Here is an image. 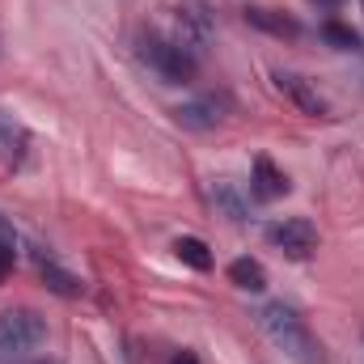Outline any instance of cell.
<instances>
[{
	"mask_svg": "<svg viewBox=\"0 0 364 364\" xmlns=\"http://www.w3.org/2000/svg\"><path fill=\"white\" fill-rule=\"evenodd\" d=\"M259 326L267 331V339H272L292 364H322V348H318V339L309 335L305 318H301L292 305H284V301L263 305V309H259Z\"/></svg>",
	"mask_w": 364,
	"mask_h": 364,
	"instance_id": "6da1fadb",
	"label": "cell"
},
{
	"mask_svg": "<svg viewBox=\"0 0 364 364\" xmlns=\"http://www.w3.org/2000/svg\"><path fill=\"white\" fill-rule=\"evenodd\" d=\"M43 339H47V318L38 309H26V305L0 309V360L34 352Z\"/></svg>",
	"mask_w": 364,
	"mask_h": 364,
	"instance_id": "7a4b0ae2",
	"label": "cell"
},
{
	"mask_svg": "<svg viewBox=\"0 0 364 364\" xmlns=\"http://www.w3.org/2000/svg\"><path fill=\"white\" fill-rule=\"evenodd\" d=\"M140 55L149 60V68H157L166 81H191L195 77V55L174 43V38H161V34H144L140 38Z\"/></svg>",
	"mask_w": 364,
	"mask_h": 364,
	"instance_id": "3957f363",
	"label": "cell"
},
{
	"mask_svg": "<svg viewBox=\"0 0 364 364\" xmlns=\"http://www.w3.org/2000/svg\"><path fill=\"white\" fill-rule=\"evenodd\" d=\"M174 26H178V38L174 43H182L191 55H199L212 43V34H216V13H212L208 0H178Z\"/></svg>",
	"mask_w": 364,
	"mask_h": 364,
	"instance_id": "277c9868",
	"label": "cell"
},
{
	"mask_svg": "<svg viewBox=\"0 0 364 364\" xmlns=\"http://www.w3.org/2000/svg\"><path fill=\"white\" fill-rule=\"evenodd\" d=\"M267 242H272L279 255H288V259H309L322 237H318V225L314 220L288 216V220H272L267 225Z\"/></svg>",
	"mask_w": 364,
	"mask_h": 364,
	"instance_id": "5b68a950",
	"label": "cell"
},
{
	"mask_svg": "<svg viewBox=\"0 0 364 364\" xmlns=\"http://www.w3.org/2000/svg\"><path fill=\"white\" fill-rule=\"evenodd\" d=\"M225 114H229V102L212 97V93L191 97V102H182L178 110H174V119H178L182 127H191V132H212V127L225 123Z\"/></svg>",
	"mask_w": 364,
	"mask_h": 364,
	"instance_id": "8992f818",
	"label": "cell"
},
{
	"mask_svg": "<svg viewBox=\"0 0 364 364\" xmlns=\"http://www.w3.org/2000/svg\"><path fill=\"white\" fill-rule=\"evenodd\" d=\"M275 90L284 93L301 114H314V119H318V114H326V97L314 90L305 77H296V73H275Z\"/></svg>",
	"mask_w": 364,
	"mask_h": 364,
	"instance_id": "52a82bcc",
	"label": "cell"
},
{
	"mask_svg": "<svg viewBox=\"0 0 364 364\" xmlns=\"http://www.w3.org/2000/svg\"><path fill=\"white\" fill-rule=\"evenodd\" d=\"M26 157H30V132H26L13 114H4V110H0V166L21 170V166H26Z\"/></svg>",
	"mask_w": 364,
	"mask_h": 364,
	"instance_id": "ba28073f",
	"label": "cell"
},
{
	"mask_svg": "<svg viewBox=\"0 0 364 364\" xmlns=\"http://www.w3.org/2000/svg\"><path fill=\"white\" fill-rule=\"evenodd\" d=\"M250 195L259 203H275L288 195V174L275 166L272 157H255V170H250Z\"/></svg>",
	"mask_w": 364,
	"mask_h": 364,
	"instance_id": "9c48e42d",
	"label": "cell"
},
{
	"mask_svg": "<svg viewBox=\"0 0 364 364\" xmlns=\"http://www.w3.org/2000/svg\"><path fill=\"white\" fill-rule=\"evenodd\" d=\"M30 255H34V267H38V275L47 279V288H51V292H60V296H81V292H85V284H81L73 272H64L47 246H34Z\"/></svg>",
	"mask_w": 364,
	"mask_h": 364,
	"instance_id": "30bf717a",
	"label": "cell"
},
{
	"mask_svg": "<svg viewBox=\"0 0 364 364\" xmlns=\"http://www.w3.org/2000/svg\"><path fill=\"white\" fill-rule=\"evenodd\" d=\"M208 199L216 203V212H220L225 220H233V225H246L250 208H246L242 191H237V186H233L229 178H212V182H208Z\"/></svg>",
	"mask_w": 364,
	"mask_h": 364,
	"instance_id": "8fae6325",
	"label": "cell"
},
{
	"mask_svg": "<svg viewBox=\"0 0 364 364\" xmlns=\"http://www.w3.org/2000/svg\"><path fill=\"white\" fill-rule=\"evenodd\" d=\"M246 21L259 26V30H267V34H275V38H296L301 34V26L292 17H284L275 9H263V4H246Z\"/></svg>",
	"mask_w": 364,
	"mask_h": 364,
	"instance_id": "7c38bea8",
	"label": "cell"
},
{
	"mask_svg": "<svg viewBox=\"0 0 364 364\" xmlns=\"http://www.w3.org/2000/svg\"><path fill=\"white\" fill-rule=\"evenodd\" d=\"M229 284H237L242 292H263L267 288V272H263V263L259 259H233L229 263Z\"/></svg>",
	"mask_w": 364,
	"mask_h": 364,
	"instance_id": "4fadbf2b",
	"label": "cell"
},
{
	"mask_svg": "<svg viewBox=\"0 0 364 364\" xmlns=\"http://www.w3.org/2000/svg\"><path fill=\"white\" fill-rule=\"evenodd\" d=\"M174 255H178L186 267H195V272H212V250H208L203 237H178L174 242Z\"/></svg>",
	"mask_w": 364,
	"mask_h": 364,
	"instance_id": "5bb4252c",
	"label": "cell"
},
{
	"mask_svg": "<svg viewBox=\"0 0 364 364\" xmlns=\"http://www.w3.org/2000/svg\"><path fill=\"white\" fill-rule=\"evenodd\" d=\"M322 38H326L331 47H339V51H360V34H356L352 26H343V21H326V26H322Z\"/></svg>",
	"mask_w": 364,
	"mask_h": 364,
	"instance_id": "9a60e30c",
	"label": "cell"
},
{
	"mask_svg": "<svg viewBox=\"0 0 364 364\" xmlns=\"http://www.w3.org/2000/svg\"><path fill=\"white\" fill-rule=\"evenodd\" d=\"M13 263H17V233H13V225L0 216V284L9 279Z\"/></svg>",
	"mask_w": 364,
	"mask_h": 364,
	"instance_id": "2e32d148",
	"label": "cell"
},
{
	"mask_svg": "<svg viewBox=\"0 0 364 364\" xmlns=\"http://www.w3.org/2000/svg\"><path fill=\"white\" fill-rule=\"evenodd\" d=\"M170 364H199V356H195V352H174V360Z\"/></svg>",
	"mask_w": 364,
	"mask_h": 364,
	"instance_id": "e0dca14e",
	"label": "cell"
},
{
	"mask_svg": "<svg viewBox=\"0 0 364 364\" xmlns=\"http://www.w3.org/2000/svg\"><path fill=\"white\" fill-rule=\"evenodd\" d=\"M309 4H318V9H322V13H335V9H339V4H343V0H309Z\"/></svg>",
	"mask_w": 364,
	"mask_h": 364,
	"instance_id": "ac0fdd59",
	"label": "cell"
},
{
	"mask_svg": "<svg viewBox=\"0 0 364 364\" xmlns=\"http://www.w3.org/2000/svg\"><path fill=\"white\" fill-rule=\"evenodd\" d=\"M26 364H60V360H26Z\"/></svg>",
	"mask_w": 364,
	"mask_h": 364,
	"instance_id": "d6986e66",
	"label": "cell"
},
{
	"mask_svg": "<svg viewBox=\"0 0 364 364\" xmlns=\"http://www.w3.org/2000/svg\"><path fill=\"white\" fill-rule=\"evenodd\" d=\"M360 9H364V0H360Z\"/></svg>",
	"mask_w": 364,
	"mask_h": 364,
	"instance_id": "ffe728a7",
	"label": "cell"
}]
</instances>
